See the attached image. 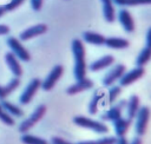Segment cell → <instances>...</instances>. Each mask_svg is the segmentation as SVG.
<instances>
[{
    "instance_id": "d590c367",
    "label": "cell",
    "mask_w": 151,
    "mask_h": 144,
    "mask_svg": "<svg viewBox=\"0 0 151 144\" xmlns=\"http://www.w3.org/2000/svg\"><path fill=\"white\" fill-rule=\"evenodd\" d=\"M131 144H143V143H142V138H140V137L133 138V140L131 142Z\"/></svg>"
},
{
    "instance_id": "4fadbf2b",
    "label": "cell",
    "mask_w": 151,
    "mask_h": 144,
    "mask_svg": "<svg viewBox=\"0 0 151 144\" xmlns=\"http://www.w3.org/2000/svg\"><path fill=\"white\" fill-rule=\"evenodd\" d=\"M93 86V81L91 79H87V78H84L81 80H77L73 85H71L67 90H66V93L70 94V96H73V94H77V93H80L85 90H88Z\"/></svg>"
},
{
    "instance_id": "44dd1931",
    "label": "cell",
    "mask_w": 151,
    "mask_h": 144,
    "mask_svg": "<svg viewBox=\"0 0 151 144\" xmlns=\"http://www.w3.org/2000/svg\"><path fill=\"white\" fill-rule=\"evenodd\" d=\"M20 84V80L19 78H13L12 80H9V83L6 85V86H0V100H4L6 99L7 96H9Z\"/></svg>"
},
{
    "instance_id": "d6986e66",
    "label": "cell",
    "mask_w": 151,
    "mask_h": 144,
    "mask_svg": "<svg viewBox=\"0 0 151 144\" xmlns=\"http://www.w3.org/2000/svg\"><path fill=\"white\" fill-rule=\"evenodd\" d=\"M83 39H84L86 42L92 44V45H97V46L104 45V42H105V37H104V35H101L100 33L91 32V31L84 32V33H83Z\"/></svg>"
},
{
    "instance_id": "4dcf8cb0",
    "label": "cell",
    "mask_w": 151,
    "mask_h": 144,
    "mask_svg": "<svg viewBox=\"0 0 151 144\" xmlns=\"http://www.w3.org/2000/svg\"><path fill=\"white\" fill-rule=\"evenodd\" d=\"M51 143H52V144H72L71 142H68V140H66V139H64V138L57 137V136H54V137L51 138Z\"/></svg>"
},
{
    "instance_id": "ffe728a7",
    "label": "cell",
    "mask_w": 151,
    "mask_h": 144,
    "mask_svg": "<svg viewBox=\"0 0 151 144\" xmlns=\"http://www.w3.org/2000/svg\"><path fill=\"white\" fill-rule=\"evenodd\" d=\"M103 4V15L104 19L107 22H113L116 17H114V8H113V4L112 0H100Z\"/></svg>"
},
{
    "instance_id": "30bf717a",
    "label": "cell",
    "mask_w": 151,
    "mask_h": 144,
    "mask_svg": "<svg viewBox=\"0 0 151 144\" xmlns=\"http://www.w3.org/2000/svg\"><path fill=\"white\" fill-rule=\"evenodd\" d=\"M47 32V25L45 24H38V25H34L32 27H28L27 30L22 31L20 33V40L21 41H26L28 39H32V38H35L38 35H41L44 33Z\"/></svg>"
},
{
    "instance_id": "52a82bcc",
    "label": "cell",
    "mask_w": 151,
    "mask_h": 144,
    "mask_svg": "<svg viewBox=\"0 0 151 144\" xmlns=\"http://www.w3.org/2000/svg\"><path fill=\"white\" fill-rule=\"evenodd\" d=\"M40 85H41V80L40 79H38V78L32 79L28 83V85L26 86V89L24 90V92L21 93V96L19 98V103L22 104V105L28 104L32 100V98L34 97V94L37 93V91L39 90Z\"/></svg>"
},
{
    "instance_id": "277c9868",
    "label": "cell",
    "mask_w": 151,
    "mask_h": 144,
    "mask_svg": "<svg viewBox=\"0 0 151 144\" xmlns=\"http://www.w3.org/2000/svg\"><path fill=\"white\" fill-rule=\"evenodd\" d=\"M136 132L138 136H143L146 132L147 123L150 118V109L147 106H142L138 109L136 114Z\"/></svg>"
},
{
    "instance_id": "e0dca14e",
    "label": "cell",
    "mask_w": 151,
    "mask_h": 144,
    "mask_svg": "<svg viewBox=\"0 0 151 144\" xmlns=\"http://www.w3.org/2000/svg\"><path fill=\"white\" fill-rule=\"evenodd\" d=\"M126 110H127V119L132 120L136 114H137V111L139 109V97L136 96V94H132L129 100L126 102Z\"/></svg>"
},
{
    "instance_id": "4316f807",
    "label": "cell",
    "mask_w": 151,
    "mask_h": 144,
    "mask_svg": "<svg viewBox=\"0 0 151 144\" xmlns=\"http://www.w3.org/2000/svg\"><path fill=\"white\" fill-rule=\"evenodd\" d=\"M0 120H1L4 124L8 125V126H13V125H14V119L12 118V116H9V114L1 107V105H0Z\"/></svg>"
},
{
    "instance_id": "6da1fadb",
    "label": "cell",
    "mask_w": 151,
    "mask_h": 144,
    "mask_svg": "<svg viewBox=\"0 0 151 144\" xmlns=\"http://www.w3.org/2000/svg\"><path fill=\"white\" fill-rule=\"evenodd\" d=\"M72 53L74 58L73 76L76 80H81L86 74V60H85V47L80 39L72 40Z\"/></svg>"
},
{
    "instance_id": "83f0119b",
    "label": "cell",
    "mask_w": 151,
    "mask_h": 144,
    "mask_svg": "<svg viewBox=\"0 0 151 144\" xmlns=\"http://www.w3.org/2000/svg\"><path fill=\"white\" fill-rule=\"evenodd\" d=\"M120 92H122V86H112L109 90V97H107L109 103H113L117 99V97L120 94Z\"/></svg>"
},
{
    "instance_id": "9c48e42d",
    "label": "cell",
    "mask_w": 151,
    "mask_h": 144,
    "mask_svg": "<svg viewBox=\"0 0 151 144\" xmlns=\"http://www.w3.org/2000/svg\"><path fill=\"white\" fill-rule=\"evenodd\" d=\"M126 105V100H120L118 102L116 105H113L112 107H110L104 114H101V119L103 120H110V122H114L117 119H119L122 117V112H123V109L125 107Z\"/></svg>"
},
{
    "instance_id": "8992f818",
    "label": "cell",
    "mask_w": 151,
    "mask_h": 144,
    "mask_svg": "<svg viewBox=\"0 0 151 144\" xmlns=\"http://www.w3.org/2000/svg\"><path fill=\"white\" fill-rule=\"evenodd\" d=\"M63 72H64V67H63L61 65H55V66L51 70V72L47 74V77L45 78V80L41 81L40 87H41L44 91H50V90H52V89L54 87V85L57 84V81L59 80V78L61 77Z\"/></svg>"
},
{
    "instance_id": "cb8c5ba5",
    "label": "cell",
    "mask_w": 151,
    "mask_h": 144,
    "mask_svg": "<svg viewBox=\"0 0 151 144\" xmlns=\"http://www.w3.org/2000/svg\"><path fill=\"white\" fill-rule=\"evenodd\" d=\"M20 140L24 144H48V142L41 137H37L33 135H28V133H22Z\"/></svg>"
},
{
    "instance_id": "3957f363",
    "label": "cell",
    "mask_w": 151,
    "mask_h": 144,
    "mask_svg": "<svg viewBox=\"0 0 151 144\" xmlns=\"http://www.w3.org/2000/svg\"><path fill=\"white\" fill-rule=\"evenodd\" d=\"M46 111H47L46 105H39V106L33 111V113L19 125V132H21V133H27L38 122L41 120V118L45 116Z\"/></svg>"
},
{
    "instance_id": "5bb4252c",
    "label": "cell",
    "mask_w": 151,
    "mask_h": 144,
    "mask_svg": "<svg viewBox=\"0 0 151 144\" xmlns=\"http://www.w3.org/2000/svg\"><path fill=\"white\" fill-rule=\"evenodd\" d=\"M5 60H6V64L8 66V68L11 70V72L18 78L22 74V68L18 61V58H15V55L12 53V52H7L5 54Z\"/></svg>"
},
{
    "instance_id": "484cf974",
    "label": "cell",
    "mask_w": 151,
    "mask_h": 144,
    "mask_svg": "<svg viewBox=\"0 0 151 144\" xmlns=\"http://www.w3.org/2000/svg\"><path fill=\"white\" fill-rule=\"evenodd\" d=\"M101 98H103V94L100 92H97L93 96V98H92V100H91V103L88 105V112H90V114L97 113V111H98V104L101 100Z\"/></svg>"
},
{
    "instance_id": "ac0fdd59",
    "label": "cell",
    "mask_w": 151,
    "mask_h": 144,
    "mask_svg": "<svg viewBox=\"0 0 151 144\" xmlns=\"http://www.w3.org/2000/svg\"><path fill=\"white\" fill-rule=\"evenodd\" d=\"M104 45L109 48H114V50H120V48H126L129 47L130 42L126 39L123 38H114V37H110V38H105V42Z\"/></svg>"
},
{
    "instance_id": "74e56055",
    "label": "cell",
    "mask_w": 151,
    "mask_h": 144,
    "mask_svg": "<svg viewBox=\"0 0 151 144\" xmlns=\"http://www.w3.org/2000/svg\"><path fill=\"white\" fill-rule=\"evenodd\" d=\"M5 13H6V11H5L4 6H0V17H2V15H4Z\"/></svg>"
},
{
    "instance_id": "836d02e7",
    "label": "cell",
    "mask_w": 151,
    "mask_h": 144,
    "mask_svg": "<svg viewBox=\"0 0 151 144\" xmlns=\"http://www.w3.org/2000/svg\"><path fill=\"white\" fill-rule=\"evenodd\" d=\"M146 47L151 48V28H149L146 33Z\"/></svg>"
},
{
    "instance_id": "e575fe53",
    "label": "cell",
    "mask_w": 151,
    "mask_h": 144,
    "mask_svg": "<svg viewBox=\"0 0 151 144\" xmlns=\"http://www.w3.org/2000/svg\"><path fill=\"white\" fill-rule=\"evenodd\" d=\"M114 144H129V143H127V140H126L125 137H118L116 139V143Z\"/></svg>"
},
{
    "instance_id": "ba28073f",
    "label": "cell",
    "mask_w": 151,
    "mask_h": 144,
    "mask_svg": "<svg viewBox=\"0 0 151 144\" xmlns=\"http://www.w3.org/2000/svg\"><path fill=\"white\" fill-rule=\"evenodd\" d=\"M144 73H145V70L143 67H136V68H133L129 72H125L120 77L119 84H120V86H129L132 83L137 81L139 78H142L144 76Z\"/></svg>"
},
{
    "instance_id": "7a4b0ae2",
    "label": "cell",
    "mask_w": 151,
    "mask_h": 144,
    "mask_svg": "<svg viewBox=\"0 0 151 144\" xmlns=\"http://www.w3.org/2000/svg\"><path fill=\"white\" fill-rule=\"evenodd\" d=\"M73 123L80 127H84V129H88L93 132H97V133H106L109 131V127L101 123V122H98V120H93L91 118H87L85 116H76L73 117Z\"/></svg>"
},
{
    "instance_id": "8fae6325",
    "label": "cell",
    "mask_w": 151,
    "mask_h": 144,
    "mask_svg": "<svg viewBox=\"0 0 151 144\" xmlns=\"http://www.w3.org/2000/svg\"><path fill=\"white\" fill-rule=\"evenodd\" d=\"M125 66L123 64H118L116 67H113L104 78H103V85L104 86H111L113 85L118 79H120V77L125 73Z\"/></svg>"
},
{
    "instance_id": "5b68a950",
    "label": "cell",
    "mask_w": 151,
    "mask_h": 144,
    "mask_svg": "<svg viewBox=\"0 0 151 144\" xmlns=\"http://www.w3.org/2000/svg\"><path fill=\"white\" fill-rule=\"evenodd\" d=\"M6 42H7L8 47L11 48L12 53L15 55V58H19L21 61H28L31 59V55H29L28 51L21 45V42L17 38L9 37V38H7Z\"/></svg>"
},
{
    "instance_id": "d6a6232c",
    "label": "cell",
    "mask_w": 151,
    "mask_h": 144,
    "mask_svg": "<svg viewBox=\"0 0 151 144\" xmlns=\"http://www.w3.org/2000/svg\"><path fill=\"white\" fill-rule=\"evenodd\" d=\"M9 33V27L7 25H0V35H6Z\"/></svg>"
},
{
    "instance_id": "7c38bea8",
    "label": "cell",
    "mask_w": 151,
    "mask_h": 144,
    "mask_svg": "<svg viewBox=\"0 0 151 144\" xmlns=\"http://www.w3.org/2000/svg\"><path fill=\"white\" fill-rule=\"evenodd\" d=\"M118 20L120 22V25L123 26L124 31L127 33H131L134 31V21L132 15L130 14V12L125 8H122L118 13Z\"/></svg>"
},
{
    "instance_id": "1f68e13d",
    "label": "cell",
    "mask_w": 151,
    "mask_h": 144,
    "mask_svg": "<svg viewBox=\"0 0 151 144\" xmlns=\"http://www.w3.org/2000/svg\"><path fill=\"white\" fill-rule=\"evenodd\" d=\"M31 6L34 11H40L42 6V0H31Z\"/></svg>"
},
{
    "instance_id": "f546056e",
    "label": "cell",
    "mask_w": 151,
    "mask_h": 144,
    "mask_svg": "<svg viewBox=\"0 0 151 144\" xmlns=\"http://www.w3.org/2000/svg\"><path fill=\"white\" fill-rule=\"evenodd\" d=\"M151 0H125L124 6H138V5H149Z\"/></svg>"
},
{
    "instance_id": "7402d4cb",
    "label": "cell",
    "mask_w": 151,
    "mask_h": 144,
    "mask_svg": "<svg viewBox=\"0 0 151 144\" xmlns=\"http://www.w3.org/2000/svg\"><path fill=\"white\" fill-rule=\"evenodd\" d=\"M0 105H1V107H2L9 116H14V117H22V116H24V112H22V110H21L20 107H18L17 105H14V104L7 102L6 99L1 100V104H0Z\"/></svg>"
},
{
    "instance_id": "f1b7e54d",
    "label": "cell",
    "mask_w": 151,
    "mask_h": 144,
    "mask_svg": "<svg viewBox=\"0 0 151 144\" xmlns=\"http://www.w3.org/2000/svg\"><path fill=\"white\" fill-rule=\"evenodd\" d=\"M25 0H11L7 5H5L4 6V8H5V11L6 12H11V11H13V9H15V8H18L22 2H24Z\"/></svg>"
},
{
    "instance_id": "9a60e30c",
    "label": "cell",
    "mask_w": 151,
    "mask_h": 144,
    "mask_svg": "<svg viewBox=\"0 0 151 144\" xmlns=\"http://www.w3.org/2000/svg\"><path fill=\"white\" fill-rule=\"evenodd\" d=\"M113 63H114V58H113V55H111V54H106V55L99 58L98 60L93 61V63L90 65V70H91L92 72L100 71V70H103V68L109 67V66L112 65Z\"/></svg>"
},
{
    "instance_id": "8d00e7d4",
    "label": "cell",
    "mask_w": 151,
    "mask_h": 144,
    "mask_svg": "<svg viewBox=\"0 0 151 144\" xmlns=\"http://www.w3.org/2000/svg\"><path fill=\"white\" fill-rule=\"evenodd\" d=\"M112 2H114V4L118 5V6H124L125 0H112Z\"/></svg>"
},
{
    "instance_id": "d4e9b609",
    "label": "cell",
    "mask_w": 151,
    "mask_h": 144,
    "mask_svg": "<svg viewBox=\"0 0 151 144\" xmlns=\"http://www.w3.org/2000/svg\"><path fill=\"white\" fill-rule=\"evenodd\" d=\"M116 139H117L116 137H104V138H99L94 140H83L76 144H114Z\"/></svg>"
},
{
    "instance_id": "2e32d148",
    "label": "cell",
    "mask_w": 151,
    "mask_h": 144,
    "mask_svg": "<svg viewBox=\"0 0 151 144\" xmlns=\"http://www.w3.org/2000/svg\"><path fill=\"white\" fill-rule=\"evenodd\" d=\"M130 125H131V120L127 119V118L120 117L119 119L114 120V122H113V126H114V132H116L117 138H118V137H124L125 133L127 132Z\"/></svg>"
},
{
    "instance_id": "603a6c76",
    "label": "cell",
    "mask_w": 151,
    "mask_h": 144,
    "mask_svg": "<svg viewBox=\"0 0 151 144\" xmlns=\"http://www.w3.org/2000/svg\"><path fill=\"white\" fill-rule=\"evenodd\" d=\"M150 58H151V48L145 46V47L139 52V54H138V57H137V59H136V65H137V67H143V65H145L146 63H149Z\"/></svg>"
}]
</instances>
